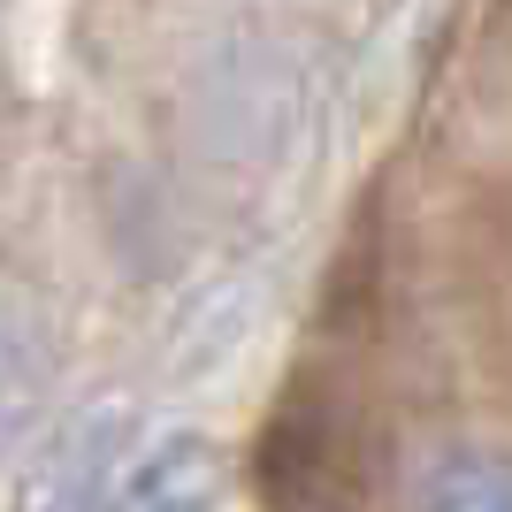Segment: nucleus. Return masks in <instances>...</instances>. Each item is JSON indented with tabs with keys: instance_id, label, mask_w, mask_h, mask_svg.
<instances>
[{
	"instance_id": "1",
	"label": "nucleus",
	"mask_w": 512,
	"mask_h": 512,
	"mask_svg": "<svg viewBox=\"0 0 512 512\" xmlns=\"http://www.w3.org/2000/svg\"><path fill=\"white\" fill-rule=\"evenodd\" d=\"M222 474L230 467H222V451L207 436H169L123 482V512H214L222 505Z\"/></svg>"
},
{
	"instance_id": "2",
	"label": "nucleus",
	"mask_w": 512,
	"mask_h": 512,
	"mask_svg": "<svg viewBox=\"0 0 512 512\" xmlns=\"http://www.w3.org/2000/svg\"><path fill=\"white\" fill-rule=\"evenodd\" d=\"M413 512H512V451L451 444L413 482Z\"/></svg>"
},
{
	"instance_id": "3",
	"label": "nucleus",
	"mask_w": 512,
	"mask_h": 512,
	"mask_svg": "<svg viewBox=\"0 0 512 512\" xmlns=\"http://www.w3.org/2000/svg\"><path fill=\"white\" fill-rule=\"evenodd\" d=\"M107 451H115V421L69 428L62 444H54V459H46V474H39L31 512H100V467H107Z\"/></svg>"
},
{
	"instance_id": "4",
	"label": "nucleus",
	"mask_w": 512,
	"mask_h": 512,
	"mask_svg": "<svg viewBox=\"0 0 512 512\" xmlns=\"http://www.w3.org/2000/svg\"><path fill=\"white\" fill-rule=\"evenodd\" d=\"M39 352H31V337H23L16 321H0V451L23 444L31 436V421H39Z\"/></svg>"
}]
</instances>
